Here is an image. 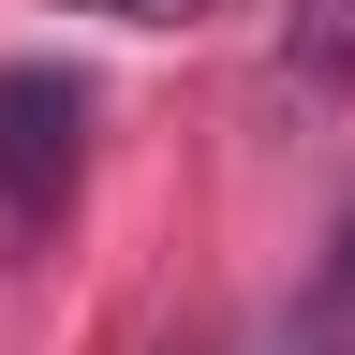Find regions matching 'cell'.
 I'll return each mask as SVG.
<instances>
[{
  "mask_svg": "<svg viewBox=\"0 0 355 355\" xmlns=\"http://www.w3.org/2000/svg\"><path fill=\"white\" fill-rule=\"evenodd\" d=\"M74 15H119V30H178V15H207V0H74Z\"/></svg>",
  "mask_w": 355,
  "mask_h": 355,
  "instance_id": "3",
  "label": "cell"
},
{
  "mask_svg": "<svg viewBox=\"0 0 355 355\" xmlns=\"http://www.w3.org/2000/svg\"><path fill=\"white\" fill-rule=\"evenodd\" d=\"M74 163H89V89L60 60H15V74H0V252H44V237H60Z\"/></svg>",
  "mask_w": 355,
  "mask_h": 355,
  "instance_id": "1",
  "label": "cell"
},
{
  "mask_svg": "<svg viewBox=\"0 0 355 355\" xmlns=\"http://www.w3.org/2000/svg\"><path fill=\"white\" fill-rule=\"evenodd\" d=\"M266 355H355V207H340V237H326V266H311V296L266 326Z\"/></svg>",
  "mask_w": 355,
  "mask_h": 355,
  "instance_id": "2",
  "label": "cell"
}]
</instances>
